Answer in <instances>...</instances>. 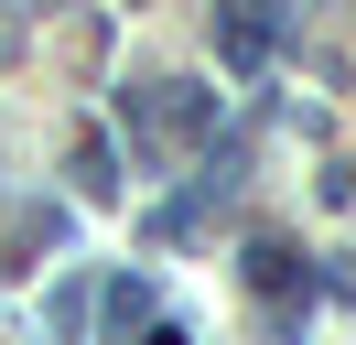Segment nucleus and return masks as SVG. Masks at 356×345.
<instances>
[{"mask_svg":"<svg viewBox=\"0 0 356 345\" xmlns=\"http://www.w3.org/2000/svg\"><path fill=\"white\" fill-rule=\"evenodd\" d=\"M248 280H259V291H291V280H302V259H291L281 237H259V248H248Z\"/></svg>","mask_w":356,"mask_h":345,"instance_id":"nucleus-2","label":"nucleus"},{"mask_svg":"<svg viewBox=\"0 0 356 345\" xmlns=\"http://www.w3.org/2000/svg\"><path fill=\"white\" fill-rule=\"evenodd\" d=\"M216 43H227V65H270V43H281V0H216Z\"/></svg>","mask_w":356,"mask_h":345,"instance_id":"nucleus-1","label":"nucleus"},{"mask_svg":"<svg viewBox=\"0 0 356 345\" xmlns=\"http://www.w3.org/2000/svg\"><path fill=\"white\" fill-rule=\"evenodd\" d=\"M152 345H184V335H173V323H162V335H152Z\"/></svg>","mask_w":356,"mask_h":345,"instance_id":"nucleus-3","label":"nucleus"}]
</instances>
